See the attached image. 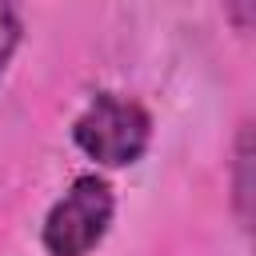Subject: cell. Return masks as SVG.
I'll return each mask as SVG.
<instances>
[{
  "label": "cell",
  "mask_w": 256,
  "mask_h": 256,
  "mask_svg": "<svg viewBox=\"0 0 256 256\" xmlns=\"http://www.w3.org/2000/svg\"><path fill=\"white\" fill-rule=\"evenodd\" d=\"M112 224V188L100 176H76L44 220V248L52 256H88Z\"/></svg>",
  "instance_id": "obj_2"
},
{
  "label": "cell",
  "mask_w": 256,
  "mask_h": 256,
  "mask_svg": "<svg viewBox=\"0 0 256 256\" xmlns=\"http://www.w3.org/2000/svg\"><path fill=\"white\" fill-rule=\"evenodd\" d=\"M72 136H76L80 152L92 156L96 164L124 168L144 156L148 136H152V120L136 100L116 96V92H96L88 100V108L76 116Z\"/></svg>",
  "instance_id": "obj_1"
},
{
  "label": "cell",
  "mask_w": 256,
  "mask_h": 256,
  "mask_svg": "<svg viewBox=\"0 0 256 256\" xmlns=\"http://www.w3.org/2000/svg\"><path fill=\"white\" fill-rule=\"evenodd\" d=\"M16 44H20V16H16L12 4H0V76H4L8 60H12Z\"/></svg>",
  "instance_id": "obj_4"
},
{
  "label": "cell",
  "mask_w": 256,
  "mask_h": 256,
  "mask_svg": "<svg viewBox=\"0 0 256 256\" xmlns=\"http://www.w3.org/2000/svg\"><path fill=\"white\" fill-rule=\"evenodd\" d=\"M248 168H252V132L244 124L240 128V140H236V208H240V220H248V200H252Z\"/></svg>",
  "instance_id": "obj_3"
}]
</instances>
